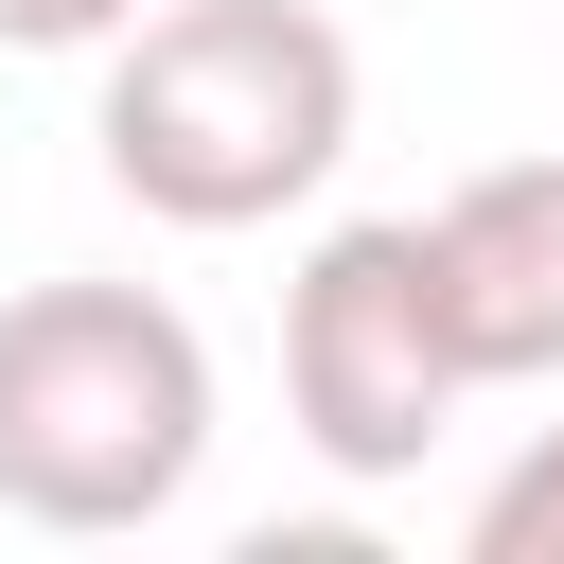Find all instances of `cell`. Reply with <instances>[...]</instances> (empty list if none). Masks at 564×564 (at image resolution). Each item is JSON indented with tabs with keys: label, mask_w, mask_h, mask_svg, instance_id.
<instances>
[{
	"label": "cell",
	"mask_w": 564,
	"mask_h": 564,
	"mask_svg": "<svg viewBox=\"0 0 564 564\" xmlns=\"http://www.w3.org/2000/svg\"><path fill=\"white\" fill-rule=\"evenodd\" d=\"M141 0H0V53H106Z\"/></svg>",
	"instance_id": "8992f818"
},
{
	"label": "cell",
	"mask_w": 564,
	"mask_h": 564,
	"mask_svg": "<svg viewBox=\"0 0 564 564\" xmlns=\"http://www.w3.org/2000/svg\"><path fill=\"white\" fill-rule=\"evenodd\" d=\"M441 247V317L476 352V388H564V159H494L423 212Z\"/></svg>",
	"instance_id": "277c9868"
},
{
	"label": "cell",
	"mask_w": 564,
	"mask_h": 564,
	"mask_svg": "<svg viewBox=\"0 0 564 564\" xmlns=\"http://www.w3.org/2000/svg\"><path fill=\"white\" fill-rule=\"evenodd\" d=\"M212 476V335L159 282H18L0 300V511L53 546L159 529Z\"/></svg>",
	"instance_id": "7a4b0ae2"
},
{
	"label": "cell",
	"mask_w": 564,
	"mask_h": 564,
	"mask_svg": "<svg viewBox=\"0 0 564 564\" xmlns=\"http://www.w3.org/2000/svg\"><path fill=\"white\" fill-rule=\"evenodd\" d=\"M282 405H300L317 476H352V494L423 476V441L476 405V352L441 317L423 212H352V229L300 247V282H282Z\"/></svg>",
	"instance_id": "3957f363"
},
{
	"label": "cell",
	"mask_w": 564,
	"mask_h": 564,
	"mask_svg": "<svg viewBox=\"0 0 564 564\" xmlns=\"http://www.w3.org/2000/svg\"><path fill=\"white\" fill-rule=\"evenodd\" d=\"M458 546H476V564H564V423H529V441L494 458V494L458 511Z\"/></svg>",
	"instance_id": "5b68a950"
},
{
	"label": "cell",
	"mask_w": 564,
	"mask_h": 564,
	"mask_svg": "<svg viewBox=\"0 0 564 564\" xmlns=\"http://www.w3.org/2000/svg\"><path fill=\"white\" fill-rule=\"evenodd\" d=\"M88 141L159 229H282L352 159V35L317 0H141L106 35Z\"/></svg>",
	"instance_id": "6da1fadb"
}]
</instances>
